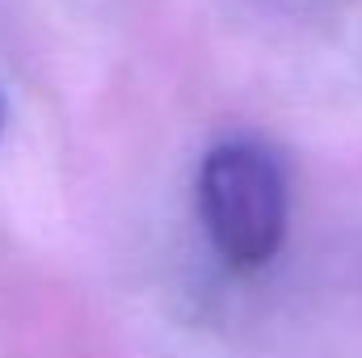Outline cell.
<instances>
[{
	"mask_svg": "<svg viewBox=\"0 0 362 358\" xmlns=\"http://www.w3.org/2000/svg\"><path fill=\"white\" fill-rule=\"evenodd\" d=\"M198 215L232 270H262L286 236V178L266 148L219 144L198 169Z\"/></svg>",
	"mask_w": 362,
	"mask_h": 358,
	"instance_id": "cell-1",
	"label": "cell"
},
{
	"mask_svg": "<svg viewBox=\"0 0 362 358\" xmlns=\"http://www.w3.org/2000/svg\"><path fill=\"white\" fill-rule=\"evenodd\" d=\"M0 131H4V101H0Z\"/></svg>",
	"mask_w": 362,
	"mask_h": 358,
	"instance_id": "cell-2",
	"label": "cell"
}]
</instances>
